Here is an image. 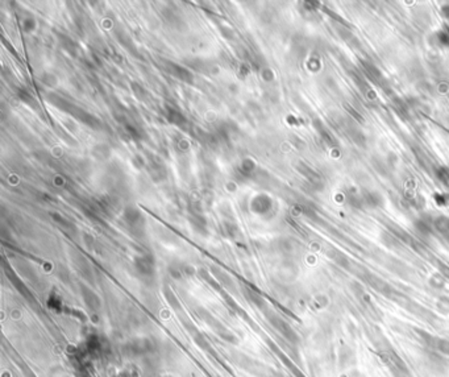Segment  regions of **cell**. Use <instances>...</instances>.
Returning a JSON list of instances; mask_svg holds the SVG:
<instances>
[{
	"instance_id": "1",
	"label": "cell",
	"mask_w": 449,
	"mask_h": 377,
	"mask_svg": "<svg viewBox=\"0 0 449 377\" xmlns=\"http://www.w3.org/2000/svg\"><path fill=\"white\" fill-rule=\"evenodd\" d=\"M428 344H430L432 348H435L436 351H439V352L449 355V341H445V339H440V338H434V339H430Z\"/></svg>"
}]
</instances>
